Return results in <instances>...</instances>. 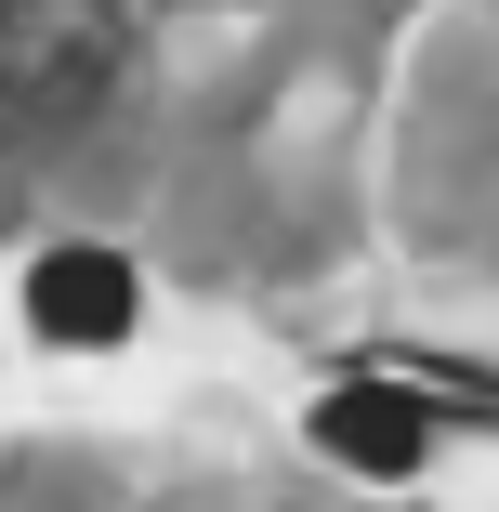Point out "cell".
Segmentation results:
<instances>
[{
  "label": "cell",
  "instance_id": "obj_3",
  "mask_svg": "<svg viewBox=\"0 0 499 512\" xmlns=\"http://www.w3.org/2000/svg\"><path fill=\"white\" fill-rule=\"evenodd\" d=\"M132 302H145V289H132L119 250H40V263H27V316H40L53 342H119Z\"/></svg>",
  "mask_w": 499,
  "mask_h": 512
},
{
  "label": "cell",
  "instance_id": "obj_1",
  "mask_svg": "<svg viewBox=\"0 0 499 512\" xmlns=\"http://www.w3.org/2000/svg\"><path fill=\"white\" fill-rule=\"evenodd\" d=\"M132 27L119 0H14V40H0V79H14V119L27 132H79L92 106H106Z\"/></svg>",
  "mask_w": 499,
  "mask_h": 512
},
{
  "label": "cell",
  "instance_id": "obj_2",
  "mask_svg": "<svg viewBox=\"0 0 499 512\" xmlns=\"http://www.w3.org/2000/svg\"><path fill=\"white\" fill-rule=\"evenodd\" d=\"M316 447L329 460H355V473H408L421 447H434V381H342L329 407H316Z\"/></svg>",
  "mask_w": 499,
  "mask_h": 512
}]
</instances>
